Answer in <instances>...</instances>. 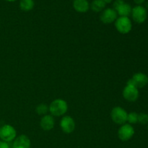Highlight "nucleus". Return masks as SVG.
<instances>
[{"label":"nucleus","instance_id":"4be33fe9","mask_svg":"<svg viewBox=\"0 0 148 148\" xmlns=\"http://www.w3.org/2000/svg\"><path fill=\"white\" fill-rule=\"evenodd\" d=\"M103 1L106 4H110V3L112 2L113 0H103Z\"/></svg>","mask_w":148,"mask_h":148},{"label":"nucleus","instance_id":"9b49d317","mask_svg":"<svg viewBox=\"0 0 148 148\" xmlns=\"http://www.w3.org/2000/svg\"><path fill=\"white\" fill-rule=\"evenodd\" d=\"M137 88H143L148 84V76L143 72H137L132 77Z\"/></svg>","mask_w":148,"mask_h":148},{"label":"nucleus","instance_id":"1a4fd4ad","mask_svg":"<svg viewBox=\"0 0 148 148\" xmlns=\"http://www.w3.org/2000/svg\"><path fill=\"white\" fill-rule=\"evenodd\" d=\"M118 17L116 11L113 8H106L101 12L100 20L104 24H111Z\"/></svg>","mask_w":148,"mask_h":148},{"label":"nucleus","instance_id":"9d476101","mask_svg":"<svg viewBox=\"0 0 148 148\" xmlns=\"http://www.w3.org/2000/svg\"><path fill=\"white\" fill-rule=\"evenodd\" d=\"M31 142L27 135L21 134L14 139L12 143V148H30Z\"/></svg>","mask_w":148,"mask_h":148},{"label":"nucleus","instance_id":"423d86ee","mask_svg":"<svg viewBox=\"0 0 148 148\" xmlns=\"http://www.w3.org/2000/svg\"><path fill=\"white\" fill-rule=\"evenodd\" d=\"M135 130L134 127L130 124H124L121 125L118 130V137L123 142H127L131 140L134 135Z\"/></svg>","mask_w":148,"mask_h":148},{"label":"nucleus","instance_id":"4468645a","mask_svg":"<svg viewBox=\"0 0 148 148\" xmlns=\"http://www.w3.org/2000/svg\"><path fill=\"white\" fill-rule=\"evenodd\" d=\"M132 10V7H131V5L124 1L115 10L119 17H129L131 15Z\"/></svg>","mask_w":148,"mask_h":148},{"label":"nucleus","instance_id":"f3484780","mask_svg":"<svg viewBox=\"0 0 148 148\" xmlns=\"http://www.w3.org/2000/svg\"><path fill=\"white\" fill-rule=\"evenodd\" d=\"M36 111L38 115L40 116H45L47 114V113L49 111V106L44 103H40L38 105L36 108Z\"/></svg>","mask_w":148,"mask_h":148},{"label":"nucleus","instance_id":"7ed1b4c3","mask_svg":"<svg viewBox=\"0 0 148 148\" xmlns=\"http://www.w3.org/2000/svg\"><path fill=\"white\" fill-rule=\"evenodd\" d=\"M128 113L122 107L116 106L112 108L111 112V117L115 124L122 125L127 122Z\"/></svg>","mask_w":148,"mask_h":148},{"label":"nucleus","instance_id":"5701e85b","mask_svg":"<svg viewBox=\"0 0 148 148\" xmlns=\"http://www.w3.org/2000/svg\"><path fill=\"white\" fill-rule=\"evenodd\" d=\"M6 1H9V2H14V1H17V0H4Z\"/></svg>","mask_w":148,"mask_h":148},{"label":"nucleus","instance_id":"aec40b11","mask_svg":"<svg viewBox=\"0 0 148 148\" xmlns=\"http://www.w3.org/2000/svg\"><path fill=\"white\" fill-rule=\"evenodd\" d=\"M0 148H10V147L8 143L0 140Z\"/></svg>","mask_w":148,"mask_h":148},{"label":"nucleus","instance_id":"6ab92c4d","mask_svg":"<svg viewBox=\"0 0 148 148\" xmlns=\"http://www.w3.org/2000/svg\"><path fill=\"white\" fill-rule=\"evenodd\" d=\"M138 123L141 124H148V114L146 113L138 114Z\"/></svg>","mask_w":148,"mask_h":148},{"label":"nucleus","instance_id":"6e6552de","mask_svg":"<svg viewBox=\"0 0 148 148\" xmlns=\"http://www.w3.org/2000/svg\"><path fill=\"white\" fill-rule=\"evenodd\" d=\"M76 127L75 119L70 116H64L60 121V128L65 134H71Z\"/></svg>","mask_w":148,"mask_h":148},{"label":"nucleus","instance_id":"20e7f679","mask_svg":"<svg viewBox=\"0 0 148 148\" xmlns=\"http://www.w3.org/2000/svg\"><path fill=\"white\" fill-rule=\"evenodd\" d=\"M17 137V131L10 124H4L0 127V140L10 143Z\"/></svg>","mask_w":148,"mask_h":148},{"label":"nucleus","instance_id":"393cba45","mask_svg":"<svg viewBox=\"0 0 148 148\" xmlns=\"http://www.w3.org/2000/svg\"><path fill=\"white\" fill-rule=\"evenodd\" d=\"M147 125H148V124H147Z\"/></svg>","mask_w":148,"mask_h":148},{"label":"nucleus","instance_id":"f8f14e48","mask_svg":"<svg viewBox=\"0 0 148 148\" xmlns=\"http://www.w3.org/2000/svg\"><path fill=\"white\" fill-rule=\"evenodd\" d=\"M40 126L44 131H50L53 130L55 126V120L52 115L43 116L40 121Z\"/></svg>","mask_w":148,"mask_h":148},{"label":"nucleus","instance_id":"0eeeda50","mask_svg":"<svg viewBox=\"0 0 148 148\" xmlns=\"http://www.w3.org/2000/svg\"><path fill=\"white\" fill-rule=\"evenodd\" d=\"M123 97L129 102H135L140 96L139 89L134 85H127L122 92Z\"/></svg>","mask_w":148,"mask_h":148},{"label":"nucleus","instance_id":"412c9836","mask_svg":"<svg viewBox=\"0 0 148 148\" xmlns=\"http://www.w3.org/2000/svg\"><path fill=\"white\" fill-rule=\"evenodd\" d=\"M145 1L146 0H133L137 5H143L144 3H145Z\"/></svg>","mask_w":148,"mask_h":148},{"label":"nucleus","instance_id":"ddd939ff","mask_svg":"<svg viewBox=\"0 0 148 148\" xmlns=\"http://www.w3.org/2000/svg\"><path fill=\"white\" fill-rule=\"evenodd\" d=\"M72 6L75 10L79 13H85L90 8V4L88 0H73Z\"/></svg>","mask_w":148,"mask_h":148},{"label":"nucleus","instance_id":"39448f33","mask_svg":"<svg viewBox=\"0 0 148 148\" xmlns=\"http://www.w3.org/2000/svg\"><path fill=\"white\" fill-rule=\"evenodd\" d=\"M132 18L137 24H143L147 18V10L143 5H136L132 10Z\"/></svg>","mask_w":148,"mask_h":148},{"label":"nucleus","instance_id":"dca6fc26","mask_svg":"<svg viewBox=\"0 0 148 148\" xmlns=\"http://www.w3.org/2000/svg\"><path fill=\"white\" fill-rule=\"evenodd\" d=\"M19 6L23 11L29 12L34 8V0H20Z\"/></svg>","mask_w":148,"mask_h":148},{"label":"nucleus","instance_id":"f257e3e1","mask_svg":"<svg viewBox=\"0 0 148 148\" xmlns=\"http://www.w3.org/2000/svg\"><path fill=\"white\" fill-rule=\"evenodd\" d=\"M49 108L53 116H63L68 111V103L62 98H56L51 103Z\"/></svg>","mask_w":148,"mask_h":148},{"label":"nucleus","instance_id":"a211bd4d","mask_svg":"<svg viewBox=\"0 0 148 148\" xmlns=\"http://www.w3.org/2000/svg\"><path fill=\"white\" fill-rule=\"evenodd\" d=\"M127 122L131 125L138 123V114L136 112H130V114H128Z\"/></svg>","mask_w":148,"mask_h":148},{"label":"nucleus","instance_id":"f03ea898","mask_svg":"<svg viewBox=\"0 0 148 148\" xmlns=\"http://www.w3.org/2000/svg\"><path fill=\"white\" fill-rule=\"evenodd\" d=\"M114 25L117 31L121 34H127L132 29V23L129 17H118Z\"/></svg>","mask_w":148,"mask_h":148},{"label":"nucleus","instance_id":"b1692460","mask_svg":"<svg viewBox=\"0 0 148 148\" xmlns=\"http://www.w3.org/2000/svg\"><path fill=\"white\" fill-rule=\"evenodd\" d=\"M0 127H1V126H0Z\"/></svg>","mask_w":148,"mask_h":148},{"label":"nucleus","instance_id":"2eb2a0df","mask_svg":"<svg viewBox=\"0 0 148 148\" xmlns=\"http://www.w3.org/2000/svg\"><path fill=\"white\" fill-rule=\"evenodd\" d=\"M106 4L103 0H93L90 4V8L94 12H101L106 9Z\"/></svg>","mask_w":148,"mask_h":148}]
</instances>
